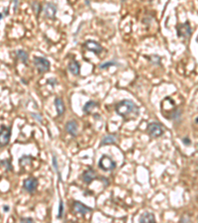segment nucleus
<instances>
[{
	"label": "nucleus",
	"instance_id": "obj_3",
	"mask_svg": "<svg viewBox=\"0 0 198 223\" xmlns=\"http://www.w3.org/2000/svg\"><path fill=\"white\" fill-rule=\"evenodd\" d=\"M99 167L103 171H112L116 168V163L108 156H102L99 161Z\"/></svg>",
	"mask_w": 198,
	"mask_h": 223
},
{
	"label": "nucleus",
	"instance_id": "obj_29",
	"mask_svg": "<svg viewBox=\"0 0 198 223\" xmlns=\"http://www.w3.org/2000/svg\"><path fill=\"white\" fill-rule=\"evenodd\" d=\"M4 210H5V211H8V210H9V208H8V207H7V206H6V207H5V208H4Z\"/></svg>",
	"mask_w": 198,
	"mask_h": 223
},
{
	"label": "nucleus",
	"instance_id": "obj_13",
	"mask_svg": "<svg viewBox=\"0 0 198 223\" xmlns=\"http://www.w3.org/2000/svg\"><path fill=\"white\" fill-rule=\"evenodd\" d=\"M66 131L69 133L70 135L75 136L77 133V123L75 121H69L66 123Z\"/></svg>",
	"mask_w": 198,
	"mask_h": 223
},
{
	"label": "nucleus",
	"instance_id": "obj_4",
	"mask_svg": "<svg viewBox=\"0 0 198 223\" xmlns=\"http://www.w3.org/2000/svg\"><path fill=\"white\" fill-rule=\"evenodd\" d=\"M34 64L40 73H46L50 69V61L46 58L35 57L34 58Z\"/></svg>",
	"mask_w": 198,
	"mask_h": 223
},
{
	"label": "nucleus",
	"instance_id": "obj_31",
	"mask_svg": "<svg viewBox=\"0 0 198 223\" xmlns=\"http://www.w3.org/2000/svg\"><path fill=\"white\" fill-rule=\"evenodd\" d=\"M195 122H196V123H198V117H197V118H196V120H195Z\"/></svg>",
	"mask_w": 198,
	"mask_h": 223
},
{
	"label": "nucleus",
	"instance_id": "obj_21",
	"mask_svg": "<svg viewBox=\"0 0 198 223\" xmlns=\"http://www.w3.org/2000/svg\"><path fill=\"white\" fill-rule=\"evenodd\" d=\"M63 214H64V202H63V200H61L60 209H58V218H63Z\"/></svg>",
	"mask_w": 198,
	"mask_h": 223
},
{
	"label": "nucleus",
	"instance_id": "obj_20",
	"mask_svg": "<svg viewBox=\"0 0 198 223\" xmlns=\"http://www.w3.org/2000/svg\"><path fill=\"white\" fill-rule=\"evenodd\" d=\"M1 165H4L6 167V169H7V171H11V170H12V166H11V164H10V160L1 161Z\"/></svg>",
	"mask_w": 198,
	"mask_h": 223
},
{
	"label": "nucleus",
	"instance_id": "obj_17",
	"mask_svg": "<svg viewBox=\"0 0 198 223\" xmlns=\"http://www.w3.org/2000/svg\"><path fill=\"white\" fill-rule=\"evenodd\" d=\"M114 143H116V137L114 135H108L102 140V145L114 144Z\"/></svg>",
	"mask_w": 198,
	"mask_h": 223
},
{
	"label": "nucleus",
	"instance_id": "obj_12",
	"mask_svg": "<svg viewBox=\"0 0 198 223\" xmlns=\"http://www.w3.org/2000/svg\"><path fill=\"white\" fill-rule=\"evenodd\" d=\"M55 108H57V111H58V116L63 115L64 112V104L63 99L60 97H57L55 100Z\"/></svg>",
	"mask_w": 198,
	"mask_h": 223
},
{
	"label": "nucleus",
	"instance_id": "obj_7",
	"mask_svg": "<svg viewBox=\"0 0 198 223\" xmlns=\"http://www.w3.org/2000/svg\"><path fill=\"white\" fill-rule=\"evenodd\" d=\"M23 187L28 193H32L36 190L37 187H38V179L35 178H28L24 181Z\"/></svg>",
	"mask_w": 198,
	"mask_h": 223
},
{
	"label": "nucleus",
	"instance_id": "obj_1",
	"mask_svg": "<svg viewBox=\"0 0 198 223\" xmlns=\"http://www.w3.org/2000/svg\"><path fill=\"white\" fill-rule=\"evenodd\" d=\"M116 112L119 114L120 116L123 117L126 121H130V120H135L140 114V109L136 105L134 102L128 99L122 100L118 102L115 106Z\"/></svg>",
	"mask_w": 198,
	"mask_h": 223
},
{
	"label": "nucleus",
	"instance_id": "obj_26",
	"mask_svg": "<svg viewBox=\"0 0 198 223\" xmlns=\"http://www.w3.org/2000/svg\"><path fill=\"white\" fill-rule=\"evenodd\" d=\"M32 116H34V117H37V118H38V121H39V122H42V118H41V116L36 115V114H32Z\"/></svg>",
	"mask_w": 198,
	"mask_h": 223
},
{
	"label": "nucleus",
	"instance_id": "obj_22",
	"mask_svg": "<svg viewBox=\"0 0 198 223\" xmlns=\"http://www.w3.org/2000/svg\"><path fill=\"white\" fill-rule=\"evenodd\" d=\"M114 64H116V63H114V61H108V63H104L99 66L100 69H106V67H109L110 66H114Z\"/></svg>",
	"mask_w": 198,
	"mask_h": 223
},
{
	"label": "nucleus",
	"instance_id": "obj_5",
	"mask_svg": "<svg viewBox=\"0 0 198 223\" xmlns=\"http://www.w3.org/2000/svg\"><path fill=\"white\" fill-rule=\"evenodd\" d=\"M11 135V128L6 126H1L0 129V147H4L9 143Z\"/></svg>",
	"mask_w": 198,
	"mask_h": 223
},
{
	"label": "nucleus",
	"instance_id": "obj_18",
	"mask_svg": "<svg viewBox=\"0 0 198 223\" xmlns=\"http://www.w3.org/2000/svg\"><path fill=\"white\" fill-rule=\"evenodd\" d=\"M95 106H96V102H94V101H88L87 103H85L84 107H83V111H84L85 113H89Z\"/></svg>",
	"mask_w": 198,
	"mask_h": 223
},
{
	"label": "nucleus",
	"instance_id": "obj_10",
	"mask_svg": "<svg viewBox=\"0 0 198 223\" xmlns=\"http://www.w3.org/2000/svg\"><path fill=\"white\" fill-rule=\"evenodd\" d=\"M55 13H57V8L54 4L52 3H47L45 7V14L48 18H51V19H54L55 16Z\"/></svg>",
	"mask_w": 198,
	"mask_h": 223
},
{
	"label": "nucleus",
	"instance_id": "obj_24",
	"mask_svg": "<svg viewBox=\"0 0 198 223\" xmlns=\"http://www.w3.org/2000/svg\"><path fill=\"white\" fill-rule=\"evenodd\" d=\"M52 163H54V167H55V171H58V163H57V158L54 156V159H52Z\"/></svg>",
	"mask_w": 198,
	"mask_h": 223
},
{
	"label": "nucleus",
	"instance_id": "obj_19",
	"mask_svg": "<svg viewBox=\"0 0 198 223\" xmlns=\"http://www.w3.org/2000/svg\"><path fill=\"white\" fill-rule=\"evenodd\" d=\"M28 158H29V157H27V156H23L22 158H21L20 161H19V163H20V165H21V166L25 167L26 165H28V164H30L31 160H32V157H31L29 160H27Z\"/></svg>",
	"mask_w": 198,
	"mask_h": 223
},
{
	"label": "nucleus",
	"instance_id": "obj_25",
	"mask_svg": "<svg viewBox=\"0 0 198 223\" xmlns=\"http://www.w3.org/2000/svg\"><path fill=\"white\" fill-rule=\"evenodd\" d=\"M20 220L22 221V222H25V221H26V222H33V219H32V218H25V217H22V218L20 219Z\"/></svg>",
	"mask_w": 198,
	"mask_h": 223
},
{
	"label": "nucleus",
	"instance_id": "obj_14",
	"mask_svg": "<svg viewBox=\"0 0 198 223\" xmlns=\"http://www.w3.org/2000/svg\"><path fill=\"white\" fill-rule=\"evenodd\" d=\"M69 70L72 74H74V76H78L80 67L78 63H76V61H72V63L69 64Z\"/></svg>",
	"mask_w": 198,
	"mask_h": 223
},
{
	"label": "nucleus",
	"instance_id": "obj_28",
	"mask_svg": "<svg viewBox=\"0 0 198 223\" xmlns=\"http://www.w3.org/2000/svg\"><path fill=\"white\" fill-rule=\"evenodd\" d=\"M15 1V10L17 9V0H14Z\"/></svg>",
	"mask_w": 198,
	"mask_h": 223
},
{
	"label": "nucleus",
	"instance_id": "obj_15",
	"mask_svg": "<svg viewBox=\"0 0 198 223\" xmlns=\"http://www.w3.org/2000/svg\"><path fill=\"white\" fill-rule=\"evenodd\" d=\"M140 222H156V218H154V215L151 214V213H144L143 215L141 216L140 218Z\"/></svg>",
	"mask_w": 198,
	"mask_h": 223
},
{
	"label": "nucleus",
	"instance_id": "obj_30",
	"mask_svg": "<svg viewBox=\"0 0 198 223\" xmlns=\"http://www.w3.org/2000/svg\"><path fill=\"white\" fill-rule=\"evenodd\" d=\"M2 18H3V16H2V14H1V13H0V20H1V19H2Z\"/></svg>",
	"mask_w": 198,
	"mask_h": 223
},
{
	"label": "nucleus",
	"instance_id": "obj_6",
	"mask_svg": "<svg viewBox=\"0 0 198 223\" xmlns=\"http://www.w3.org/2000/svg\"><path fill=\"white\" fill-rule=\"evenodd\" d=\"M176 29H177L178 37H181V38H189L191 36V28L188 22L178 25Z\"/></svg>",
	"mask_w": 198,
	"mask_h": 223
},
{
	"label": "nucleus",
	"instance_id": "obj_11",
	"mask_svg": "<svg viewBox=\"0 0 198 223\" xmlns=\"http://www.w3.org/2000/svg\"><path fill=\"white\" fill-rule=\"evenodd\" d=\"M96 179V173L92 169H89L87 171H85L83 173V181L87 184H90V182L93 181V179Z\"/></svg>",
	"mask_w": 198,
	"mask_h": 223
},
{
	"label": "nucleus",
	"instance_id": "obj_27",
	"mask_svg": "<svg viewBox=\"0 0 198 223\" xmlns=\"http://www.w3.org/2000/svg\"><path fill=\"white\" fill-rule=\"evenodd\" d=\"M183 142H184V144H187V145H189L190 144V141H189V139H183Z\"/></svg>",
	"mask_w": 198,
	"mask_h": 223
},
{
	"label": "nucleus",
	"instance_id": "obj_23",
	"mask_svg": "<svg viewBox=\"0 0 198 223\" xmlns=\"http://www.w3.org/2000/svg\"><path fill=\"white\" fill-rule=\"evenodd\" d=\"M33 7H34V10H35V12L37 14L40 13V10H41V6H40V4L38 2H34L33 3Z\"/></svg>",
	"mask_w": 198,
	"mask_h": 223
},
{
	"label": "nucleus",
	"instance_id": "obj_16",
	"mask_svg": "<svg viewBox=\"0 0 198 223\" xmlns=\"http://www.w3.org/2000/svg\"><path fill=\"white\" fill-rule=\"evenodd\" d=\"M17 57H18V59H19L20 61H22L23 63H24V64H27V63H28V54L25 51H18L17 52Z\"/></svg>",
	"mask_w": 198,
	"mask_h": 223
},
{
	"label": "nucleus",
	"instance_id": "obj_9",
	"mask_svg": "<svg viewBox=\"0 0 198 223\" xmlns=\"http://www.w3.org/2000/svg\"><path fill=\"white\" fill-rule=\"evenodd\" d=\"M73 208H74V210H75V212H78L82 215L86 214L87 212H90L92 210L91 208H89V207L84 205L83 203L79 202V201H75V202L73 203Z\"/></svg>",
	"mask_w": 198,
	"mask_h": 223
},
{
	"label": "nucleus",
	"instance_id": "obj_2",
	"mask_svg": "<svg viewBox=\"0 0 198 223\" xmlns=\"http://www.w3.org/2000/svg\"><path fill=\"white\" fill-rule=\"evenodd\" d=\"M148 133L151 137L157 138L160 137L165 133V128H163L162 124L157 122H151L148 125Z\"/></svg>",
	"mask_w": 198,
	"mask_h": 223
},
{
	"label": "nucleus",
	"instance_id": "obj_8",
	"mask_svg": "<svg viewBox=\"0 0 198 223\" xmlns=\"http://www.w3.org/2000/svg\"><path fill=\"white\" fill-rule=\"evenodd\" d=\"M84 47L88 50V51H91V52H93V53H95L96 55H99L100 53L102 52V47L100 45L98 44V43H96V42H94V41H91V40H89V41H87L84 44Z\"/></svg>",
	"mask_w": 198,
	"mask_h": 223
}]
</instances>
